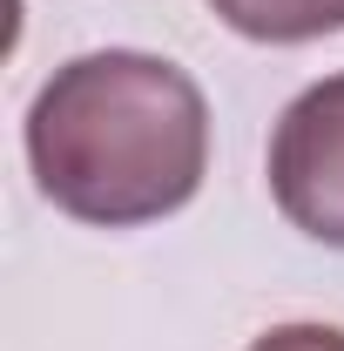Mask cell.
Returning a JSON list of instances; mask_svg holds the SVG:
<instances>
[{
  "label": "cell",
  "mask_w": 344,
  "mask_h": 351,
  "mask_svg": "<svg viewBox=\"0 0 344 351\" xmlns=\"http://www.w3.org/2000/svg\"><path fill=\"white\" fill-rule=\"evenodd\" d=\"M27 162L41 196L75 223H162L210 176V101L162 54H75L27 108Z\"/></svg>",
  "instance_id": "6da1fadb"
},
{
  "label": "cell",
  "mask_w": 344,
  "mask_h": 351,
  "mask_svg": "<svg viewBox=\"0 0 344 351\" xmlns=\"http://www.w3.org/2000/svg\"><path fill=\"white\" fill-rule=\"evenodd\" d=\"M250 351H344V331L338 324H277Z\"/></svg>",
  "instance_id": "277c9868"
},
{
  "label": "cell",
  "mask_w": 344,
  "mask_h": 351,
  "mask_svg": "<svg viewBox=\"0 0 344 351\" xmlns=\"http://www.w3.org/2000/svg\"><path fill=\"white\" fill-rule=\"evenodd\" d=\"M270 196L304 237L344 250V75L310 82L277 115L270 135Z\"/></svg>",
  "instance_id": "7a4b0ae2"
},
{
  "label": "cell",
  "mask_w": 344,
  "mask_h": 351,
  "mask_svg": "<svg viewBox=\"0 0 344 351\" xmlns=\"http://www.w3.org/2000/svg\"><path fill=\"white\" fill-rule=\"evenodd\" d=\"M210 7L223 27H236L243 41H270V47L324 41L344 27V0H210Z\"/></svg>",
  "instance_id": "3957f363"
}]
</instances>
